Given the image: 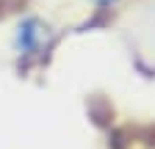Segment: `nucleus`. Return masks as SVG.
<instances>
[{
    "mask_svg": "<svg viewBox=\"0 0 155 149\" xmlns=\"http://www.w3.org/2000/svg\"><path fill=\"white\" fill-rule=\"evenodd\" d=\"M55 39V28L39 14L22 17L11 33V50L19 58H31V55H42Z\"/></svg>",
    "mask_w": 155,
    "mask_h": 149,
    "instance_id": "nucleus-1",
    "label": "nucleus"
},
{
    "mask_svg": "<svg viewBox=\"0 0 155 149\" xmlns=\"http://www.w3.org/2000/svg\"><path fill=\"white\" fill-rule=\"evenodd\" d=\"M127 30L133 33V42L141 50V55H147L150 61H155V0L141 3L130 14Z\"/></svg>",
    "mask_w": 155,
    "mask_h": 149,
    "instance_id": "nucleus-2",
    "label": "nucleus"
},
{
    "mask_svg": "<svg viewBox=\"0 0 155 149\" xmlns=\"http://www.w3.org/2000/svg\"><path fill=\"white\" fill-rule=\"evenodd\" d=\"M86 3L97 11H105V8H116V6H122V0H86Z\"/></svg>",
    "mask_w": 155,
    "mask_h": 149,
    "instance_id": "nucleus-3",
    "label": "nucleus"
}]
</instances>
